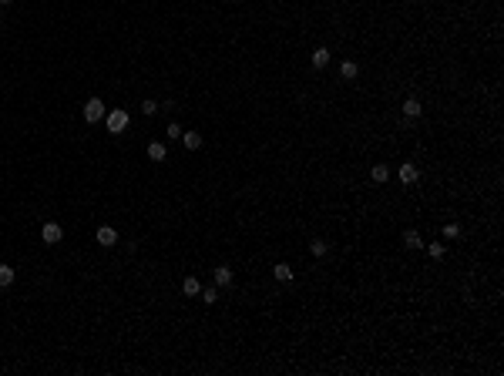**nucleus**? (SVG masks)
Returning a JSON list of instances; mask_svg holds the SVG:
<instances>
[{"label":"nucleus","instance_id":"1","mask_svg":"<svg viewBox=\"0 0 504 376\" xmlns=\"http://www.w3.org/2000/svg\"><path fill=\"white\" fill-rule=\"evenodd\" d=\"M81 114H84V121H88V124H98V121H104L108 108H104V101H101V98H88V101H84V108H81Z\"/></svg>","mask_w":504,"mask_h":376},{"label":"nucleus","instance_id":"2","mask_svg":"<svg viewBox=\"0 0 504 376\" xmlns=\"http://www.w3.org/2000/svg\"><path fill=\"white\" fill-rule=\"evenodd\" d=\"M104 118H108V131L111 134H124V128H128V111L114 108V111H108Z\"/></svg>","mask_w":504,"mask_h":376},{"label":"nucleus","instance_id":"3","mask_svg":"<svg viewBox=\"0 0 504 376\" xmlns=\"http://www.w3.org/2000/svg\"><path fill=\"white\" fill-rule=\"evenodd\" d=\"M61 239H64V229H61L57 222H44V225H41V242L44 245H57Z\"/></svg>","mask_w":504,"mask_h":376},{"label":"nucleus","instance_id":"4","mask_svg":"<svg viewBox=\"0 0 504 376\" xmlns=\"http://www.w3.org/2000/svg\"><path fill=\"white\" fill-rule=\"evenodd\" d=\"M397 178H400L403 185H414L417 178H420V168H417L414 161H403V165L397 168Z\"/></svg>","mask_w":504,"mask_h":376},{"label":"nucleus","instance_id":"5","mask_svg":"<svg viewBox=\"0 0 504 376\" xmlns=\"http://www.w3.org/2000/svg\"><path fill=\"white\" fill-rule=\"evenodd\" d=\"M94 239H98V245H104V249H111V245H118V232H114L111 225H101Z\"/></svg>","mask_w":504,"mask_h":376},{"label":"nucleus","instance_id":"6","mask_svg":"<svg viewBox=\"0 0 504 376\" xmlns=\"http://www.w3.org/2000/svg\"><path fill=\"white\" fill-rule=\"evenodd\" d=\"M420 114H424V104H420L417 98L403 101V118H410V121H414V118H420Z\"/></svg>","mask_w":504,"mask_h":376},{"label":"nucleus","instance_id":"7","mask_svg":"<svg viewBox=\"0 0 504 376\" xmlns=\"http://www.w3.org/2000/svg\"><path fill=\"white\" fill-rule=\"evenodd\" d=\"M232 269H229V266H219V269H215V286H219V289H229V286H232Z\"/></svg>","mask_w":504,"mask_h":376},{"label":"nucleus","instance_id":"8","mask_svg":"<svg viewBox=\"0 0 504 376\" xmlns=\"http://www.w3.org/2000/svg\"><path fill=\"white\" fill-rule=\"evenodd\" d=\"M148 158H151V161H165V158H168L165 141H151V144H148Z\"/></svg>","mask_w":504,"mask_h":376},{"label":"nucleus","instance_id":"9","mask_svg":"<svg viewBox=\"0 0 504 376\" xmlns=\"http://www.w3.org/2000/svg\"><path fill=\"white\" fill-rule=\"evenodd\" d=\"M182 144H185L189 151H199L202 148V134L199 131H182Z\"/></svg>","mask_w":504,"mask_h":376},{"label":"nucleus","instance_id":"10","mask_svg":"<svg viewBox=\"0 0 504 376\" xmlns=\"http://www.w3.org/2000/svg\"><path fill=\"white\" fill-rule=\"evenodd\" d=\"M403 245H407V249H424V239H420L417 229H407V232H403Z\"/></svg>","mask_w":504,"mask_h":376},{"label":"nucleus","instance_id":"11","mask_svg":"<svg viewBox=\"0 0 504 376\" xmlns=\"http://www.w3.org/2000/svg\"><path fill=\"white\" fill-rule=\"evenodd\" d=\"M272 276L279 279V282H289V279H292V266H289V262H276V266H272Z\"/></svg>","mask_w":504,"mask_h":376},{"label":"nucleus","instance_id":"12","mask_svg":"<svg viewBox=\"0 0 504 376\" xmlns=\"http://www.w3.org/2000/svg\"><path fill=\"white\" fill-rule=\"evenodd\" d=\"M14 279H17V272H14V266H4V262H0V289L14 286Z\"/></svg>","mask_w":504,"mask_h":376},{"label":"nucleus","instance_id":"13","mask_svg":"<svg viewBox=\"0 0 504 376\" xmlns=\"http://www.w3.org/2000/svg\"><path fill=\"white\" fill-rule=\"evenodd\" d=\"M370 178H373L377 185H383V181L390 178V168H387V165H373V168H370Z\"/></svg>","mask_w":504,"mask_h":376},{"label":"nucleus","instance_id":"14","mask_svg":"<svg viewBox=\"0 0 504 376\" xmlns=\"http://www.w3.org/2000/svg\"><path fill=\"white\" fill-rule=\"evenodd\" d=\"M340 74H343L347 81H353L360 74V64H357V61H343V64H340Z\"/></svg>","mask_w":504,"mask_h":376},{"label":"nucleus","instance_id":"15","mask_svg":"<svg viewBox=\"0 0 504 376\" xmlns=\"http://www.w3.org/2000/svg\"><path fill=\"white\" fill-rule=\"evenodd\" d=\"M182 292H185V296H199V292H202V282H199L195 276H189L185 282H182Z\"/></svg>","mask_w":504,"mask_h":376},{"label":"nucleus","instance_id":"16","mask_svg":"<svg viewBox=\"0 0 504 376\" xmlns=\"http://www.w3.org/2000/svg\"><path fill=\"white\" fill-rule=\"evenodd\" d=\"M329 64V47H316L313 51V67H326Z\"/></svg>","mask_w":504,"mask_h":376},{"label":"nucleus","instance_id":"17","mask_svg":"<svg viewBox=\"0 0 504 376\" xmlns=\"http://www.w3.org/2000/svg\"><path fill=\"white\" fill-rule=\"evenodd\" d=\"M158 108H161V104H158V101H151V98H145V101H141V114H145V118H155V114H158Z\"/></svg>","mask_w":504,"mask_h":376},{"label":"nucleus","instance_id":"18","mask_svg":"<svg viewBox=\"0 0 504 376\" xmlns=\"http://www.w3.org/2000/svg\"><path fill=\"white\" fill-rule=\"evenodd\" d=\"M427 252H430V259H444V255H447V245H444V242H430V245H427Z\"/></svg>","mask_w":504,"mask_h":376},{"label":"nucleus","instance_id":"19","mask_svg":"<svg viewBox=\"0 0 504 376\" xmlns=\"http://www.w3.org/2000/svg\"><path fill=\"white\" fill-rule=\"evenodd\" d=\"M309 252H313V255H316V259H323V255H326V252H329V245H326V242H323V239H313V245H309Z\"/></svg>","mask_w":504,"mask_h":376},{"label":"nucleus","instance_id":"20","mask_svg":"<svg viewBox=\"0 0 504 376\" xmlns=\"http://www.w3.org/2000/svg\"><path fill=\"white\" fill-rule=\"evenodd\" d=\"M444 239H460V225L457 222H447V225H444Z\"/></svg>","mask_w":504,"mask_h":376},{"label":"nucleus","instance_id":"21","mask_svg":"<svg viewBox=\"0 0 504 376\" xmlns=\"http://www.w3.org/2000/svg\"><path fill=\"white\" fill-rule=\"evenodd\" d=\"M215 289H219V286H209V289H202V292H199V296H202V302H209V306H212L215 299H219V292H215Z\"/></svg>","mask_w":504,"mask_h":376},{"label":"nucleus","instance_id":"22","mask_svg":"<svg viewBox=\"0 0 504 376\" xmlns=\"http://www.w3.org/2000/svg\"><path fill=\"white\" fill-rule=\"evenodd\" d=\"M165 138H182V128H179L175 121H172V124L165 128Z\"/></svg>","mask_w":504,"mask_h":376},{"label":"nucleus","instance_id":"23","mask_svg":"<svg viewBox=\"0 0 504 376\" xmlns=\"http://www.w3.org/2000/svg\"><path fill=\"white\" fill-rule=\"evenodd\" d=\"M7 4H14V0H0V7H7Z\"/></svg>","mask_w":504,"mask_h":376},{"label":"nucleus","instance_id":"24","mask_svg":"<svg viewBox=\"0 0 504 376\" xmlns=\"http://www.w3.org/2000/svg\"><path fill=\"white\" fill-rule=\"evenodd\" d=\"M0 14H4V7H0Z\"/></svg>","mask_w":504,"mask_h":376}]
</instances>
